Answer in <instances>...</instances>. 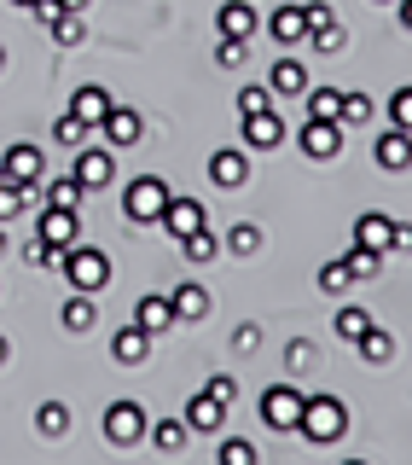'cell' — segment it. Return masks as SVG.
Returning <instances> with one entry per match:
<instances>
[{
	"label": "cell",
	"instance_id": "obj_1",
	"mask_svg": "<svg viewBox=\"0 0 412 465\" xmlns=\"http://www.w3.org/2000/svg\"><path fill=\"white\" fill-rule=\"evenodd\" d=\"M58 273L70 280V291H87V297H99V291L111 285V256L76 239V244H70L64 256H58Z\"/></svg>",
	"mask_w": 412,
	"mask_h": 465
},
{
	"label": "cell",
	"instance_id": "obj_2",
	"mask_svg": "<svg viewBox=\"0 0 412 465\" xmlns=\"http://www.w3.org/2000/svg\"><path fill=\"white\" fill-rule=\"evenodd\" d=\"M343 430H348V407L337 401V396H308V401H302L297 436H308V442H319V448H331Z\"/></svg>",
	"mask_w": 412,
	"mask_h": 465
},
{
	"label": "cell",
	"instance_id": "obj_3",
	"mask_svg": "<svg viewBox=\"0 0 412 465\" xmlns=\"http://www.w3.org/2000/svg\"><path fill=\"white\" fill-rule=\"evenodd\" d=\"M163 203H169V181L140 174V181H128V193H123V215H128V222H140V227H157Z\"/></svg>",
	"mask_w": 412,
	"mask_h": 465
},
{
	"label": "cell",
	"instance_id": "obj_4",
	"mask_svg": "<svg viewBox=\"0 0 412 465\" xmlns=\"http://www.w3.org/2000/svg\"><path fill=\"white\" fill-rule=\"evenodd\" d=\"M302 390L297 384H268L261 390V425L268 430H297L302 425Z\"/></svg>",
	"mask_w": 412,
	"mask_h": 465
},
{
	"label": "cell",
	"instance_id": "obj_5",
	"mask_svg": "<svg viewBox=\"0 0 412 465\" xmlns=\"http://www.w3.org/2000/svg\"><path fill=\"white\" fill-rule=\"evenodd\" d=\"M105 442H116V448L145 442V407L140 401H111L105 407Z\"/></svg>",
	"mask_w": 412,
	"mask_h": 465
},
{
	"label": "cell",
	"instance_id": "obj_6",
	"mask_svg": "<svg viewBox=\"0 0 412 465\" xmlns=\"http://www.w3.org/2000/svg\"><path fill=\"white\" fill-rule=\"evenodd\" d=\"M35 239H47L58 256L70 251V244L82 239V222H76V210H58V203H41V227H35Z\"/></svg>",
	"mask_w": 412,
	"mask_h": 465
},
{
	"label": "cell",
	"instance_id": "obj_7",
	"mask_svg": "<svg viewBox=\"0 0 412 465\" xmlns=\"http://www.w3.org/2000/svg\"><path fill=\"white\" fill-rule=\"evenodd\" d=\"M297 145H302V157L326 163V157L343 152V123H319V116H308V123H302V134H297Z\"/></svg>",
	"mask_w": 412,
	"mask_h": 465
},
{
	"label": "cell",
	"instance_id": "obj_8",
	"mask_svg": "<svg viewBox=\"0 0 412 465\" xmlns=\"http://www.w3.org/2000/svg\"><path fill=\"white\" fill-rule=\"evenodd\" d=\"M239 123H244V145H250V152H279V145H285V116H279L273 105L256 111V116H239Z\"/></svg>",
	"mask_w": 412,
	"mask_h": 465
},
{
	"label": "cell",
	"instance_id": "obj_9",
	"mask_svg": "<svg viewBox=\"0 0 412 465\" xmlns=\"http://www.w3.org/2000/svg\"><path fill=\"white\" fill-rule=\"evenodd\" d=\"M203 222H210V210H203L198 198H174V193H169V203H163V215H157V227H163L169 239H186V232L203 227Z\"/></svg>",
	"mask_w": 412,
	"mask_h": 465
},
{
	"label": "cell",
	"instance_id": "obj_10",
	"mask_svg": "<svg viewBox=\"0 0 412 465\" xmlns=\"http://www.w3.org/2000/svg\"><path fill=\"white\" fill-rule=\"evenodd\" d=\"M41 174H47V157H41V145H12V152L0 157V181H18V186H35Z\"/></svg>",
	"mask_w": 412,
	"mask_h": 465
},
{
	"label": "cell",
	"instance_id": "obj_11",
	"mask_svg": "<svg viewBox=\"0 0 412 465\" xmlns=\"http://www.w3.org/2000/svg\"><path fill=\"white\" fill-rule=\"evenodd\" d=\"M372 163H378V169H389V174L412 169V134H407V128H395V123H389V134H378V140H372Z\"/></svg>",
	"mask_w": 412,
	"mask_h": 465
},
{
	"label": "cell",
	"instance_id": "obj_12",
	"mask_svg": "<svg viewBox=\"0 0 412 465\" xmlns=\"http://www.w3.org/2000/svg\"><path fill=\"white\" fill-rule=\"evenodd\" d=\"M82 181V193H105V186L116 181V157L111 152H82L76 145V169H70Z\"/></svg>",
	"mask_w": 412,
	"mask_h": 465
},
{
	"label": "cell",
	"instance_id": "obj_13",
	"mask_svg": "<svg viewBox=\"0 0 412 465\" xmlns=\"http://www.w3.org/2000/svg\"><path fill=\"white\" fill-rule=\"evenodd\" d=\"M93 134H105L111 152H128V145H140V140H145V134H140V111H128V105H111V116L93 128Z\"/></svg>",
	"mask_w": 412,
	"mask_h": 465
},
{
	"label": "cell",
	"instance_id": "obj_14",
	"mask_svg": "<svg viewBox=\"0 0 412 465\" xmlns=\"http://www.w3.org/2000/svg\"><path fill=\"white\" fill-rule=\"evenodd\" d=\"M256 6H250V0H227V6L215 12V29H221V41H250L256 35Z\"/></svg>",
	"mask_w": 412,
	"mask_h": 465
},
{
	"label": "cell",
	"instance_id": "obj_15",
	"mask_svg": "<svg viewBox=\"0 0 412 465\" xmlns=\"http://www.w3.org/2000/svg\"><path fill=\"white\" fill-rule=\"evenodd\" d=\"M210 181L221 186V193H239V186H250V157L232 152V145H227V152H215L210 157Z\"/></svg>",
	"mask_w": 412,
	"mask_h": 465
},
{
	"label": "cell",
	"instance_id": "obj_16",
	"mask_svg": "<svg viewBox=\"0 0 412 465\" xmlns=\"http://www.w3.org/2000/svg\"><path fill=\"white\" fill-rule=\"evenodd\" d=\"M111 355L123 361V367H145V361H152V331L128 320V326H123V331L111 338Z\"/></svg>",
	"mask_w": 412,
	"mask_h": 465
},
{
	"label": "cell",
	"instance_id": "obj_17",
	"mask_svg": "<svg viewBox=\"0 0 412 465\" xmlns=\"http://www.w3.org/2000/svg\"><path fill=\"white\" fill-rule=\"evenodd\" d=\"M268 87H273V99H302L308 94V64L302 58H279L268 70Z\"/></svg>",
	"mask_w": 412,
	"mask_h": 465
},
{
	"label": "cell",
	"instance_id": "obj_18",
	"mask_svg": "<svg viewBox=\"0 0 412 465\" xmlns=\"http://www.w3.org/2000/svg\"><path fill=\"white\" fill-rule=\"evenodd\" d=\"M169 309H174V320H203L210 314V291H203L198 280H181L169 291Z\"/></svg>",
	"mask_w": 412,
	"mask_h": 465
},
{
	"label": "cell",
	"instance_id": "obj_19",
	"mask_svg": "<svg viewBox=\"0 0 412 465\" xmlns=\"http://www.w3.org/2000/svg\"><path fill=\"white\" fill-rule=\"evenodd\" d=\"M268 35L279 41V47H297V41H308V18H302V6H279L273 18H268Z\"/></svg>",
	"mask_w": 412,
	"mask_h": 465
},
{
	"label": "cell",
	"instance_id": "obj_20",
	"mask_svg": "<svg viewBox=\"0 0 412 465\" xmlns=\"http://www.w3.org/2000/svg\"><path fill=\"white\" fill-rule=\"evenodd\" d=\"M221 419H227V401H215L210 390L186 401V430H221Z\"/></svg>",
	"mask_w": 412,
	"mask_h": 465
},
{
	"label": "cell",
	"instance_id": "obj_21",
	"mask_svg": "<svg viewBox=\"0 0 412 465\" xmlns=\"http://www.w3.org/2000/svg\"><path fill=\"white\" fill-rule=\"evenodd\" d=\"M35 198L41 203H58V210H82V181H76V174H64V181H47V174H41Z\"/></svg>",
	"mask_w": 412,
	"mask_h": 465
},
{
	"label": "cell",
	"instance_id": "obj_22",
	"mask_svg": "<svg viewBox=\"0 0 412 465\" xmlns=\"http://www.w3.org/2000/svg\"><path fill=\"white\" fill-rule=\"evenodd\" d=\"M389 222H395V215L366 210L360 222H355V244H366V251H389Z\"/></svg>",
	"mask_w": 412,
	"mask_h": 465
},
{
	"label": "cell",
	"instance_id": "obj_23",
	"mask_svg": "<svg viewBox=\"0 0 412 465\" xmlns=\"http://www.w3.org/2000/svg\"><path fill=\"white\" fill-rule=\"evenodd\" d=\"M174 244H181V256H186V262H198V268H203V262H215V256H221V239L210 232V222H203V227H192L186 239H174Z\"/></svg>",
	"mask_w": 412,
	"mask_h": 465
},
{
	"label": "cell",
	"instance_id": "obj_24",
	"mask_svg": "<svg viewBox=\"0 0 412 465\" xmlns=\"http://www.w3.org/2000/svg\"><path fill=\"white\" fill-rule=\"evenodd\" d=\"M134 326H145L152 338H157V331H169V326H174L169 297H140V302H134Z\"/></svg>",
	"mask_w": 412,
	"mask_h": 465
},
{
	"label": "cell",
	"instance_id": "obj_25",
	"mask_svg": "<svg viewBox=\"0 0 412 465\" xmlns=\"http://www.w3.org/2000/svg\"><path fill=\"white\" fill-rule=\"evenodd\" d=\"M70 111H76L87 128H99L111 116V94H105V87H76V105H70Z\"/></svg>",
	"mask_w": 412,
	"mask_h": 465
},
{
	"label": "cell",
	"instance_id": "obj_26",
	"mask_svg": "<svg viewBox=\"0 0 412 465\" xmlns=\"http://www.w3.org/2000/svg\"><path fill=\"white\" fill-rule=\"evenodd\" d=\"M355 349H360V361H372V367H384V361L395 355V338H389V331H384V326L372 320V326H366L360 338H355Z\"/></svg>",
	"mask_w": 412,
	"mask_h": 465
},
{
	"label": "cell",
	"instance_id": "obj_27",
	"mask_svg": "<svg viewBox=\"0 0 412 465\" xmlns=\"http://www.w3.org/2000/svg\"><path fill=\"white\" fill-rule=\"evenodd\" d=\"M58 320H64V331H76V338H82V331H93L99 309H93V297H87V291H76V297L64 302V314H58Z\"/></svg>",
	"mask_w": 412,
	"mask_h": 465
},
{
	"label": "cell",
	"instance_id": "obj_28",
	"mask_svg": "<svg viewBox=\"0 0 412 465\" xmlns=\"http://www.w3.org/2000/svg\"><path fill=\"white\" fill-rule=\"evenodd\" d=\"M308 116H319V123H337V111H343V87H308Z\"/></svg>",
	"mask_w": 412,
	"mask_h": 465
},
{
	"label": "cell",
	"instance_id": "obj_29",
	"mask_svg": "<svg viewBox=\"0 0 412 465\" xmlns=\"http://www.w3.org/2000/svg\"><path fill=\"white\" fill-rule=\"evenodd\" d=\"M221 251H232V256H256V251H261V227H256V222H232V232L221 239Z\"/></svg>",
	"mask_w": 412,
	"mask_h": 465
},
{
	"label": "cell",
	"instance_id": "obj_30",
	"mask_svg": "<svg viewBox=\"0 0 412 465\" xmlns=\"http://www.w3.org/2000/svg\"><path fill=\"white\" fill-rule=\"evenodd\" d=\"M41 186V181H35ZM35 186H18V181H0V222H18L24 215V203L35 198Z\"/></svg>",
	"mask_w": 412,
	"mask_h": 465
},
{
	"label": "cell",
	"instance_id": "obj_31",
	"mask_svg": "<svg viewBox=\"0 0 412 465\" xmlns=\"http://www.w3.org/2000/svg\"><path fill=\"white\" fill-rule=\"evenodd\" d=\"M152 448H157V454H181V448H186V419H163V425H152Z\"/></svg>",
	"mask_w": 412,
	"mask_h": 465
},
{
	"label": "cell",
	"instance_id": "obj_32",
	"mask_svg": "<svg viewBox=\"0 0 412 465\" xmlns=\"http://www.w3.org/2000/svg\"><path fill=\"white\" fill-rule=\"evenodd\" d=\"M35 430L58 442V436L70 430V407H64V401H41V413H35Z\"/></svg>",
	"mask_w": 412,
	"mask_h": 465
},
{
	"label": "cell",
	"instance_id": "obj_33",
	"mask_svg": "<svg viewBox=\"0 0 412 465\" xmlns=\"http://www.w3.org/2000/svg\"><path fill=\"white\" fill-rule=\"evenodd\" d=\"M343 262H348V273H355V280H378V273H384V251H366V244H355Z\"/></svg>",
	"mask_w": 412,
	"mask_h": 465
},
{
	"label": "cell",
	"instance_id": "obj_34",
	"mask_svg": "<svg viewBox=\"0 0 412 465\" xmlns=\"http://www.w3.org/2000/svg\"><path fill=\"white\" fill-rule=\"evenodd\" d=\"M87 134H93V128H87L76 111H64V116H58V123H53V140H58V145H70V152H76V145H82Z\"/></svg>",
	"mask_w": 412,
	"mask_h": 465
},
{
	"label": "cell",
	"instance_id": "obj_35",
	"mask_svg": "<svg viewBox=\"0 0 412 465\" xmlns=\"http://www.w3.org/2000/svg\"><path fill=\"white\" fill-rule=\"evenodd\" d=\"M366 326H372V314H366L360 302H348V309H337V338H348V343H355Z\"/></svg>",
	"mask_w": 412,
	"mask_h": 465
},
{
	"label": "cell",
	"instance_id": "obj_36",
	"mask_svg": "<svg viewBox=\"0 0 412 465\" xmlns=\"http://www.w3.org/2000/svg\"><path fill=\"white\" fill-rule=\"evenodd\" d=\"M53 35H58V47H82V41H87V24H82V12H64V18L53 24Z\"/></svg>",
	"mask_w": 412,
	"mask_h": 465
},
{
	"label": "cell",
	"instance_id": "obj_37",
	"mask_svg": "<svg viewBox=\"0 0 412 465\" xmlns=\"http://www.w3.org/2000/svg\"><path fill=\"white\" fill-rule=\"evenodd\" d=\"M348 285H355L348 262H326V268H319V291H326V297H337V291H348Z\"/></svg>",
	"mask_w": 412,
	"mask_h": 465
},
{
	"label": "cell",
	"instance_id": "obj_38",
	"mask_svg": "<svg viewBox=\"0 0 412 465\" xmlns=\"http://www.w3.org/2000/svg\"><path fill=\"white\" fill-rule=\"evenodd\" d=\"M337 123H372V99H366V94H343V111H337Z\"/></svg>",
	"mask_w": 412,
	"mask_h": 465
},
{
	"label": "cell",
	"instance_id": "obj_39",
	"mask_svg": "<svg viewBox=\"0 0 412 465\" xmlns=\"http://www.w3.org/2000/svg\"><path fill=\"white\" fill-rule=\"evenodd\" d=\"M389 123L412 134V87H395V94H389Z\"/></svg>",
	"mask_w": 412,
	"mask_h": 465
},
{
	"label": "cell",
	"instance_id": "obj_40",
	"mask_svg": "<svg viewBox=\"0 0 412 465\" xmlns=\"http://www.w3.org/2000/svg\"><path fill=\"white\" fill-rule=\"evenodd\" d=\"M273 105V87H239V116H256Z\"/></svg>",
	"mask_w": 412,
	"mask_h": 465
},
{
	"label": "cell",
	"instance_id": "obj_41",
	"mask_svg": "<svg viewBox=\"0 0 412 465\" xmlns=\"http://www.w3.org/2000/svg\"><path fill=\"white\" fill-rule=\"evenodd\" d=\"M221 465H256V442H244V436L221 442Z\"/></svg>",
	"mask_w": 412,
	"mask_h": 465
},
{
	"label": "cell",
	"instance_id": "obj_42",
	"mask_svg": "<svg viewBox=\"0 0 412 465\" xmlns=\"http://www.w3.org/2000/svg\"><path fill=\"white\" fill-rule=\"evenodd\" d=\"M244 58H250V41H221V47H215L221 70H244Z\"/></svg>",
	"mask_w": 412,
	"mask_h": 465
},
{
	"label": "cell",
	"instance_id": "obj_43",
	"mask_svg": "<svg viewBox=\"0 0 412 465\" xmlns=\"http://www.w3.org/2000/svg\"><path fill=\"white\" fill-rule=\"evenodd\" d=\"M203 390H210L215 401H227V407L239 401V378H227V372H221V378H210V384H203Z\"/></svg>",
	"mask_w": 412,
	"mask_h": 465
},
{
	"label": "cell",
	"instance_id": "obj_44",
	"mask_svg": "<svg viewBox=\"0 0 412 465\" xmlns=\"http://www.w3.org/2000/svg\"><path fill=\"white\" fill-rule=\"evenodd\" d=\"M29 12H35V24H58V18H64V6H58V0H35V6H29Z\"/></svg>",
	"mask_w": 412,
	"mask_h": 465
},
{
	"label": "cell",
	"instance_id": "obj_45",
	"mask_svg": "<svg viewBox=\"0 0 412 465\" xmlns=\"http://www.w3.org/2000/svg\"><path fill=\"white\" fill-rule=\"evenodd\" d=\"M389 251H412V222H389Z\"/></svg>",
	"mask_w": 412,
	"mask_h": 465
},
{
	"label": "cell",
	"instance_id": "obj_46",
	"mask_svg": "<svg viewBox=\"0 0 412 465\" xmlns=\"http://www.w3.org/2000/svg\"><path fill=\"white\" fill-rule=\"evenodd\" d=\"M256 343H261V331H256V326H239V331H232V349H239V355H250Z\"/></svg>",
	"mask_w": 412,
	"mask_h": 465
},
{
	"label": "cell",
	"instance_id": "obj_47",
	"mask_svg": "<svg viewBox=\"0 0 412 465\" xmlns=\"http://www.w3.org/2000/svg\"><path fill=\"white\" fill-rule=\"evenodd\" d=\"M401 6V29H412V0H395Z\"/></svg>",
	"mask_w": 412,
	"mask_h": 465
},
{
	"label": "cell",
	"instance_id": "obj_48",
	"mask_svg": "<svg viewBox=\"0 0 412 465\" xmlns=\"http://www.w3.org/2000/svg\"><path fill=\"white\" fill-rule=\"evenodd\" d=\"M6 361H12V338H6V331H0V367H6Z\"/></svg>",
	"mask_w": 412,
	"mask_h": 465
},
{
	"label": "cell",
	"instance_id": "obj_49",
	"mask_svg": "<svg viewBox=\"0 0 412 465\" xmlns=\"http://www.w3.org/2000/svg\"><path fill=\"white\" fill-rule=\"evenodd\" d=\"M58 6H64V12H82V6H87V0H58Z\"/></svg>",
	"mask_w": 412,
	"mask_h": 465
},
{
	"label": "cell",
	"instance_id": "obj_50",
	"mask_svg": "<svg viewBox=\"0 0 412 465\" xmlns=\"http://www.w3.org/2000/svg\"><path fill=\"white\" fill-rule=\"evenodd\" d=\"M0 256H6V222H0Z\"/></svg>",
	"mask_w": 412,
	"mask_h": 465
},
{
	"label": "cell",
	"instance_id": "obj_51",
	"mask_svg": "<svg viewBox=\"0 0 412 465\" xmlns=\"http://www.w3.org/2000/svg\"><path fill=\"white\" fill-rule=\"evenodd\" d=\"M12 6H24V12H29V6H35V0H12Z\"/></svg>",
	"mask_w": 412,
	"mask_h": 465
},
{
	"label": "cell",
	"instance_id": "obj_52",
	"mask_svg": "<svg viewBox=\"0 0 412 465\" xmlns=\"http://www.w3.org/2000/svg\"><path fill=\"white\" fill-rule=\"evenodd\" d=\"M0 70H6V47H0Z\"/></svg>",
	"mask_w": 412,
	"mask_h": 465
},
{
	"label": "cell",
	"instance_id": "obj_53",
	"mask_svg": "<svg viewBox=\"0 0 412 465\" xmlns=\"http://www.w3.org/2000/svg\"><path fill=\"white\" fill-rule=\"evenodd\" d=\"M372 6H389V0H372Z\"/></svg>",
	"mask_w": 412,
	"mask_h": 465
}]
</instances>
